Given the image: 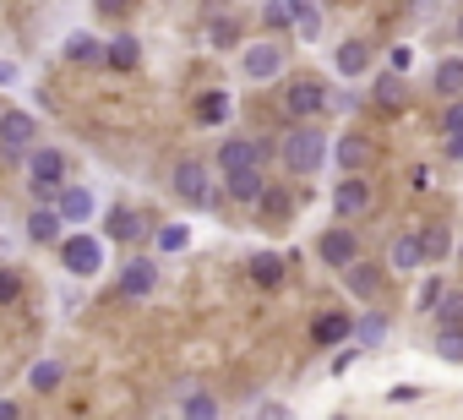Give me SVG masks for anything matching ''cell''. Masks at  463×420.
<instances>
[{"label":"cell","mask_w":463,"mask_h":420,"mask_svg":"<svg viewBox=\"0 0 463 420\" xmlns=\"http://www.w3.org/2000/svg\"><path fill=\"white\" fill-rule=\"evenodd\" d=\"M279 164L289 169V175H317L322 164H327V153H333V142L322 137V126H289L284 137H279Z\"/></svg>","instance_id":"cell-1"},{"label":"cell","mask_w":463,"mask_h":420,"mask_svg":"<svg viewBox=\"0 0 463 420\" xmlns=\"http://www.w3.org/2000/svg\"><path fill=\"white\" fill-rule=\"evenodd\" d=\"M71 180V158L61 153V148H28V186H33V196L39 202H55V191Z\"/></svg>","instance_id":"cell-2"},{"label":"cell","mask_w":463,"mask_h":420,"mask_svg":"<svg viewBox=\"0 0 463 420\" xmlns=\"http://www.w3.org/2000/svg\"><path fill=\"white\" fill-rule=\"evenodd\" d=\"M33 142H39V120L28 110H0V153L17 164V158H28Z\"/></svg>","instance_id":"cell-3"},{"label":"cell","mask_w":463,"mask_h":420,"mask_svg":"<svg viewBox=\"0 0 463 420\" xmlns=\"http://www.w3.org/2000/svg\"><path fill=\"white\" fill-rule=\"evenodd\" d=\"M61 262H66V273L93 279L104 268V241H93V235H61Z\"/></svg>","instance_id":"cell-4"},{"label":"cell","mask_w":463,"mask_h":420,"mask_svg":"<svg viewBox=\"0 0 463 420\" xmlns=\"http://www.w3.org/2000/svg\"><path fill=\"white\" fill-rule=\"evenodd\" d=\"M284 66H289V55H284V44H273V39H262V44H251V50L241 55V72H246L251 82H279Z\"/></svg>","instance_id":"cell-5"},{"label":"cell","mask_w":463,"mask_h":420,"mask_svg":"<svg viewBox=\"0 0 463 420\" xmlns=\"http://www.w3.org/2000/svg\"><path fill=\"white\" fill-rule=\"evenodd\" d=\"M169 186H175V196L191 202V207H202V202L213 196V180H207V164H202V158H180L175 175H169Z\"/></svg>","instance_id":"cell-6"},{"label":"cell","mask_w":463,"mask_h":420,"mask_svg":"<svg viewBox=\"0 0 463 420\" xmlns=\"http://www.w3.org/2000/svg\"><path fill=\"white\" fill-rule=\"evenodd\" d=\"M284 110H289V120H311V115H322V110H327V88H322V82H311V77H300V82H289V88H284Z\"/></svg>","instance_id":"cell-7"},{"label":"cell","mask_w":463,"mask_h":420,"mask_svg":"<svg viewBox=\"0 0 463 420\" xmlns=\"http://www.w3.org/2000/svg\"><path fill=\"white\" fill-rule=\"evenodd\" d=\"M333 214H338V219L371 214V180H365V175H344V180H338V191H333Z\"/></svg>","instance_id":"cell-8"},{"label":"cell","mask_w":463,"mask_h":420,"mask_svg":"<svg viewBox=\"0 0 463 420\" xmlns=\"http://www.w3.org/2000/svg\"><path fill=\"white\" fill-rule=\"evenodd\" d=\"M158 290V262L153 257H131L126 268H120V295L126 301H147Z\"/></svg>","instance_id":"cell-9"},{"label":"cell","mask_w":463,"mask_h":420,"mask_svg":"<svg viewBox=\"0 0 463 420\" xmlns=\"http://www.w3.org/2000/svg\"><path fill=\"white\" fill-rule=\"evenodd\" d=\"M55 207H61L66 224H88V219L99 214V196H93L88 186H71V180H66V186L55 191Z\"/></svg>","instance_id":"cell-10"},{"label":"cell","mask_w":463,"mask_h":420,"mask_svg":"<svg viewBox=\"0 0 463 420\" xmlns=\"http://www.w3.org/2000/svg\"><path fill=\"white\" fill-rule=\"evenodd\" d=\"M317 257H322L327 268H338V273H344V268L360 257V241H354V230H344V224H338V230H327V235L317 241Z\"/></svg>","instance_id":"cell-11"},{"label":"cell","mask_w":463,"mask_h":420,"mask_svg":"<svg viewBox=\"0 0 463 420\" xmlns=\"http://www.w3.org/2000/svg\"><path fill=\"white\" fill-rule=\"evenodd\" d=\"M333 158H338V169H344V175H360V169L376 158V148H371V137H360V131H344V137L333 142Z\"/></svg>","instance_id":"cell-12"},{"label":"cell","mask_w":463,"mask_h":420,"mask_svg":"<svg viewBox=\"0 0 463 420\" xmlns=\"http://www.w3.org/2000/svg\"><path fill=\"white\" fill-rule=\"evenodd\" d=\"M61 230H66V219H61L55 202H44V207H33V214H28V241L33 246H61Z\"/></svg>","instance_id":"cell-13"},{"label":"cell","mask_w":463,"mask_h":420,"mask_svg":"<svg viewBox=\"0 0 463 420\" xmlns=\"http://www.w3.org/2000/svg\"><path fill=\"white\" fill-rule=\"evenodd\" d=\"M218 175H229V169H246V164H262V153H257V137H229V142H218Z\"/></svg>","instance_id":"cell-14"},{"label":"cell","mask_w":463,"mask_h":420,"mask_svg":"<svg viewBox=\"0 0 463 420\" xmlns=\"http://www.w3.org/2000/svg\"><path fill=\"white\" fill-rule=\"evenodd\" d=\"M262 186H268V180H262V164H246V169H229V175H223V196H229V202H257Z\"/></svg>","instance_id":"cell-15"},{"label":"cell","mask_w":463,"mask_h":420,"mask_svg":"<svg viewBox=\"0 0 463 420\" xmlns=\"http://www.w3.org/2000/svg\"><path fill=\"white\" fill-rule=\"evenodd\" d=\"M349 328H354V322H349V311H322V317L311 322V344H317V349H333V344H344V339H349Z\"/></svg>","instance_id":"cell-16"},{"label":"cell","mask_w":463,"mask_h":420,"mask_svg":"<svg viewBox=\"0 0 463 420\" xmlns=\"http://www.w3.org/2000/svg\"><path fill=\"white\" fill-rule=\"evenodd\" d=\"M333 66H338L344 77H365V72H371V44H365V39H344V44L333 50Z\"/></svg>","instance_id":"cell-17"},{"label":"cell","mask_w":463,"mask_h":420,"mask_svg":"<svg viewBox=\"0 0 463 420\" xmlns=\"http://www.w3.org/2000/svg\"><path fill=\"white\" fill-rule=\"evenodd\" d=\"M147 235V219L137 214V207H115L109 214V241H120V246H137Z\"/></svg>","instance_id":"cell-18"},{"label":"cell","mask_w":463,"mask_h":420,"mask_svg":"<svg viewBox=\"0 0 463 420\" xmlns=\"http://www.w3.org/2000/svg\"><path fill=\"white\" fill-rule=\"evenodd\" d=\"M430 88H436L441 99H458V93H463V55H441L436 72H430Z\"/></svg>","instance_id":"cell-19"},{"label":"cell","mask_w":463,"mask_h":420,"mask_svg":"<svg viewBox=\"0 0 463 420\" xmlns=\"http://www.w3.org/2000/svg\"><path fill=\"white\" fill-rule=\"evenodd\" d=\"M191 115H196V126H223V120H229V93H223V88H207V93L191 104Z\"/></svg>","instance_id":"cell-20"},{"label":"cell","mask_w":463,"mask_h":420,"mask_svg":"<svg viewBox=\"0 0 463 420\" xmlns=\"http://www.w3.org/2000/svg\"><path fill=\"white\" fill-rule=\"evenodd\" d=\"M344 284H349V295H360V301H365V295H376V290H382V268L354 257V262L344 268Z\"/></svg>","instance_id":"cell-21"},{"label":"cell","mask_w":463,"mask_h":420,"mask_svg":"<svg viewBox=\"0 0 463 420\" xmlns=\"http://www.w3.org/2000/svg\"><path fill=\"white\" fill-rule=\"evenodd\" d=\"M251 279H257L262 290H279V284H284V257H279V252H257V257H251Z\"/></svg>","instance_id":"cell-22"},{"label":"cell","mask_w":463,"mask_h":420,"mask_svg":"<svg viewBox=\"0 0 463 420\" xmlns=\"http://www.w3.org/2000/svg\"><path fill=\"white\" fill-rule=\"evenodd\" d=\"M349 339H354L360 349H376V344L387 339V317H382V311H365V317L349 328Z\"/></svg>","instance_id":"cell-23"},{"label":"cell","mask_w":463,"mask_h":420,"mask_svg":"<svg viewBox=\"0 0 463 420\" xmlns=\"http://www.w3.org/2000/svg\"><path fill=\"white\" fill-rule=\"evenodd\" d=\"M257 207H262L268 219H289V214H295V191H284V186H262Z\"/></svg>","instance_id":"cell-24"},{"label":"cell","mask_w":463,"mask_h":420,"mask_svg":"<svg viewBox=\"0 0 463 420\" xmlns=\"http://www.w3.org/2000/svg\"><path fill=\"white\" fill-rule=\"evenodd\" d=\"M66 61H77V66H99V61H104V44H99L93 33H71V39H66Z\"/></svg>","instance_id":"cell-25"},{"label":"cell","mask_w":463,"mask_h":420,"mask_svg":"<svg viewBox=\"0 0 463 420\" xmlns=\"http://www.w3.org/2000/svg\"><path fill=\"white\" fill-rule=\"evenodd\" d=\"M104 61H109V66H115V72H131V66H137V61H142V44H137V39H131V33H115V44H109V50H104Z\"/></svg>","instance_id":"cell-26"},{"label":"cell","mask_w":463,"mask_h":420,"mask_svg":"<svg viewBox=\"0 0 463 420\" xmlns=\"http://www.w3.org/2000/svg\"><path fill=\"white\" fill-rule=\"evenodd\" d=\"M420 262H425V241H420V235H398V241H392V268L409 273V268H420Z\"/></svg>","instance_id":"cell-27"},{"label":"cell","mask_w":463,"mask_h":420,"mask_svg":"<svg viewBox=\"0 0 463 420\" xmlns=\"http://www.w3.org/2000/svg\"><path fill=\"white\" fill-rule=\"evenodd\" d=\"M61 382H66V366H61V360H39V366L28 371V387H33V393H55Z\"/></svg>","instance_id":"cell-28"},{"label":"cell","mask_w":463,"mask_h":420,"mask_svg":"<svg viewBox=\"0 0 463 420\" xmlns=\"http://www.w3.org/2000/svg\"><path fill=\"white\" fill-rule=\"evenodd\" d=\"M436 355L463 360V322H436Z\"/></svg>","instance_id":"cell-29"},{"label":"cell","mask_w":463,"mask_h":420,"mask_svg":"<svg viewBox=\"0 0 463 420\" xmlns=\"http://www.w3.org/2000/svg\"><path fill=\"white\" fill-rule=\"evenodd\" d=\"M289 23H295L306 39H317V33H322V12H317V0H289Z\"/></svg>","instance_id":"cell-30"},{"label":"cell","mask_w":463,"mask_h":420,"mask_svg":"<svg viewBox=\"0 0 463 420\" xmlns=\"http://www.w3.org/2000/svg\"><path fill=\"white\" fill-rule=\"evenodd\" d=\"M420 241H425V262H441V257L452 252V230H447V224H425Z\"/></svg>","instance_id":"cell-31"},{"label":"cell","mask_w":463,"mask_h":420,"mask_svg":"<svg viewBox=\"0 0 463 420\" xmlns=\"http://www.w3.org/2000/svg\"><path fill=\"white\" fill-rule=\"evenodd\" d=\"M153 246L175 257V252H185V246H191V230H185V224H164V230L153 235Z\"/></svg>","instance_id":"cell-32"},{"label":"cell","mask_w":463,"mask_h":420,"mask_svg":"<svg viewBox=\"0 0 463 420\" xmlns=\"http://www.w3.org/2000/svg\"><path fill=\"white\" fill-rule=\"evenodd\" d=\"M376 104H387V110L403 104V77H398V66H392L387 77H376Z\"/></svg>","instance_id":"cell-33"},{"label":"cell","mask_w":463,"mask_h":420,"mask_svg":"<svg viewBox=\"0 0 463 420\" xmlns=\"http://www.w3.org/2000/svg\"><path fill=\"white\" fill-rule=\"evenodd\" d=\"M430 311H436V322H463V290H441V301Z\"/></svg>","instance_id":"cell-34"},{"label":"cell","mask_w":463,"mask_h":420,"mask_svg":"<svg viewBox=\"0 0 463 420\" xmlns=\"http://www.w3.org/2000/svg\"><path fill=\"white\" fill-rule=\"evenodd\" d=\"M180 409H185V415H196V420H207V415H218V398H207V393H191Z\"/></svg>","instance_id":"cell-35"},{"label":"cell","mask_w":463,"mask_h":420,"mask_svg":"<svg viewBox=\"0 0 463 420\" xmlns=\"http://www.w3.org/2000/svg\"><path fill=\"white\" fill-rule=\"evenodd\" d=\"M436 126H441V137H447V131H463V93L441 110V120H436Z\"/></svg>","instance_id":"cell-36"},{"label":"cell","mask_w":463,"mask_h":420,"mask_svg":"<svg viewBox=\"0 0 463 420\" xmlns=\"http://www.w3.org/2000/svg\"><path fill=\"white\" fill-rule=\"evenodd\" d=\"M262 17H268L273 33H284V28H289V0H268V12H262Z\"/></svg>","instance_id":"cell-37"},{"label":"cell","mask_w":463,"mask_h":420,"mask_svg":"<svg viewBox=\"0 0 463 420\" xmlns=\"http://www.w3.org/2000/svg\"><path fill=\"white\" fill-rule=\"evenodd\" d=\"M17 295H23V279H17L12 268H0V306H12Z\"/></svg>","instance_id":"cell-38"},{"label":"cell","mask_w":463,"mask_h":420,"mask_svg":"<svg viewBox=\"0 0 463 420\" xmlns=\"http://www.w3.org/2000/svg\"><path fill=\"white\" fill-rule=\"evenodd\" d=\"M207 39H213L218 50H229V44H235V23H229V17H218V23L207 28Z\"/></svg>","instance_id":"cell-39"},{"label":"cell","mask_w":463,"mask_h":420,"mask_svg":"<svg viewBox=\"0 0 463 420\" xmlns=\"http://www.w3.org/2000/svg\"><path fill=\"white\" fill-rule=\"evenodd\" d=\"M441 290H447L441 279H425V284H420V311H430V306L441 301Z\"/></svg>","instance_id":"cell-40"},{"label":"cell","mask_w":463,"mask_h":420,"mask_svg":"<svg viewBox=\"0 0 463 420\" xmlns=\"http://www.w3.org/2000/svg\"><path fill=\"white\" fill-rule=\"evenodd\" d=\"M327 110H354V93H327Z\"/></svg>","instance_id":"cell-41"},{"label":"cell","mask_w":463,"mask_h":420,"mask_svg":"<svg viewBox=\"0 0 463 420\" xmlns=\"http://www.w3.org/2000/svg\"><path fill=\"white\" fill-rule=\"evenodd\" d=\"M447 158H463V131H447Z\"/></svg>","instance_id":"cell-42"},{"label":"cell","mask_w":463,"mask_h":420,"mask_svg":"<svg viewBox=\"0 0 463 420\" xmlns=\"http://www.w3.org/2000/svg\"><path fill=\"white\" fill-rule=\"evenodd\" d=\"M93 6H99L104 17H120V12H126V0H93Z\"/></svg>","instance_id":"cell-43"},{"label":"cell","mask_w":463,"mask_h":420,"mask_svg":"<svg viewBox=\"0 0 463 420\" xmlns=\"http://www.w3.org/2000/svg\"><path fill=\"white\" fill-rule=\"evenodd\" d=\"M6 82H17V66H12V61H0V88H6Z\"/></svg>","instance_id":"cell-44"},{"label":"cell","mask_w":463,"mask_h":420,"mask_svg":"<svg viewBox=\"0 0 463 420\" xmlns=\"http://www.w3.org/2000/svg\"><path fill=\"white\" fill-rule=\"evenodd\" d=\"M12 415H17V404H12V398H0V420H12Z\"/></svg>","instance_id":"cell-45"},{"label":"cell","mask_w":463,"mask_h":420,"mask_svg":"<svg viewBox=\"0 0 463 420\" xmlns=\"http://www.w3.org/2000/svg\"><path fill=\"white\" fill-rule=\"evenodd\" d=\"M458 39H463V17H458Z\"/></svg>","instance_id":"cell-46"},{"label":"cell","mask_w":463,"mask_h":420,"mask_svg":"<svg viewBox=\"0 0 463 420\" xmlns=\"http://www.w3.org/2000/svg\"><path fill=\"white\" fill-rule=\"evenodd\" d=\"M458 257H463V252H458Z\"/></svg>","instance_id":"cell-47"}]
</instances>
